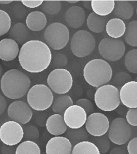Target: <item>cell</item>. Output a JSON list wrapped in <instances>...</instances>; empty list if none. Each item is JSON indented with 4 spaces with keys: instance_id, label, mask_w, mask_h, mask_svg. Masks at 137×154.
<instances>
[{
    "instance_id": "obj_6",
    "label": "cell",
    "mask_w": 137,
    "mask_h": 154,
    "mask_svg": "<svg viewBox=\"0 0 137 154\" xmlns=\"http://www.w3.org/2000/svg\"><path fill=\"white\" fill-rule=\"evenodd\" d=\"M44 37L46 44L49 48L55 50H61L69 42V29L62 23H53L45 30Z\"/></svg>"
},
{
    "instance_id": "obj_2",
    "label": "cell",
    "mask_w": 137,
    "mask_h": 154,
    "mask_svg": "<svg viewBox=\"0 0 137 154\" xmlns=\"http://www.w3.org/2000/svg\"><path fill=\"white\" fill-rule=\"evenodd\" d=\"M31 85L30 79L20 70L12 69L2 76L1 88L3 94L11 100H18L27 94Z\"/></svg>"
},
{
    "instance_id": "obj_21",
    "label": "cell",
    "mask_w": 137,
    "mask_h": 154,
    "mask_svg": "<svg viewBox=\"0 0 137 154\" xmlns=\"http://www.w3.org/2000/svg\"><path fill=\"white\" fill-rule=\"evenodd\" d=\"M126 26L123 20L117 18H112L106 23L105 31L110 38L118 39L126 32Z\"/></svg>"
},
{
    "instance_id": "obj_15",
    "label": "cell",
    "mask_w": 137,
    "mask_h": 154,
    "mask_svg": "<svg viewBox=\"0 0 137 154\" xmlns=\"http://www.w3.org/2000/svg\"><path fill=\"white\" fill-rule=\"evenodd\" d=\"M73 145L69 138L63 136L50 138L45 146L46 154H71Z\"/></svg>"
},
{
    "instance_id": "obj_25",
    "label": "cell",
    "mask_w": 137,
    "mask_h": 154,
    "mask_svg": "<svg viewBox=\"0 0 137 154\" xmlns=\"http://www.w3.org/2000/svg\"><path fill=\"white\" fill-rule=\"evenodd\" d=\"M86 24L89 29L94 33H101L105 29L106 18L97 15L93 12L89 14L86 19Z\"/></svg>"
},
{
    "instance_id": "obj_13",
    "label": "cell",
    "mask_w": 137,
    "mask_h": 154,
    "mask_svg": "<svg viewBox=\"0 0 137 154\" xmlns=\"http://www.w3.org/2000/svg\"><path fill=\"white\" fill-rule=\"evenodd\" d=\"M8 114L13 121L26 125L32 120L33 113L28 103L20 100L12 102L8 109Z\"/></svg>"
},
{
    "instance_id": "obj_24",
    "label": "cell",
    "mask_w": 137,
    "mask_h": 154,
    "mask_svg": "<svg viewBox=\"0 0 137 154\" xmlns=\"http://www.w3.org/2000/svg\"><path fill=\"white\" fill-rule=\"evenodd\" d=\"M9 35L18 44H23L26 43L29 36L27 28L22 23H17L11 28Z\"/></svg>"
},
{
    "instance_id": "obj_28",
    "label": "cell",
    "mask_w": 137,
    "mask_h": 154,
    "mask_svg": "<svg viewBox=\"0 0 137 154\" xmlns=\"http://www.w3.org/2000/svg\"><path fill=\"white\" fill-rule=\"evenodd\" d=\"M15 154H41L40 147L33 141L26 140L18 146Z\"/></svg>"
},
{
    "instance_id": "obj_9",
    "label": "cell",
    "mask_w": 137,
    "mask_h": 154,
    "mask_svg": "<svg viewBox=\"0 0 137 154\" xmlns=\"http://www.w3.org/2000/svg\"><path fill=\"white\" fill-rule=\"evenodd\" d=\"M108 137L116 145L121 146L128 143L132 137V131L124 118L117 117L112 120L108 130Z\"/></svg>"
},
{
    "instance_id": "obj_19",
    "label": "cell",
    "mask_w": 137,
    "mask_h": 154,
    "mask_svg": "<svg viewBox=\"0 0 137 154\" xmlns=\"http://www.w3.org/2000/svg\"><path fill=\"white\" fill-rule=\"evenodd\" d=\"M65 20L68 26L78 29L83 25L86 14L83 8L78 6H73L67 10L65 13Z\"/></svg>"
},
{
    "instance_id": "obj_31",
    "label": "cell",
    "mask_w": 137,
    "mask_h": 154,
    "mask_svg": "<svg viewBox=\"0 0 137 154\" xmlns=\"http://www.w3.org/2000/svg\"><path fill=\"white\" fill-rule=\"evenodd\" d=\"M41 6L43 11L50 15L57 14L62 8L61 2L58 1H44Z\"/></svg>"
},
{
    "instance_id": "obj_41",
    "label": "cell",
    "mask_w": 137,
    "mask_h": 154,
    "mask_svg": "<svg viewBox=\"0 0 137 154\" xmlns=\"http://www.w3.org/2000/svg\"><path fill=\"white\" fill-rule=\"evenodd\" d=\"M7 107L6 100L4 96L0 94V116L5 111Z\"/></svg>"
},
{
    "instance_id": "obj_43",
    "label": "cell",
    "mask_w": 137,
    "mask_h": 154,
    "mask_svg": "<svg viewBox=\"0 0 137 154\" xmlns=\"http://www.w3.org/2000/svg\"><path fill=\"white\" fill-rule=\"evenodd\" d=\"M13 2L12 1H0V4L8 5Z\"/></svg>"
},
{
    "instance_id": "obj_16",
    "label": "cell",
    "mask_w": 137,
    "mask_h": 154,
    "mask_svg": "<svg viewBox=\"0 0 137 154\" xmlns=\"http://www.w3.org/2000/svg\"><path fill=\"white\" fill-rule=\"evenodd\" d=\"M119 97L125 106L137 108V82L132 80L124 84L119 91Z\"/></svg>"
},
{
    "instance_id": "obj_34",
    "label": "cell",
    "mask_w": 137,
    "mask_h": 154,
    "mask_svg": "<svg viewBox=\"0 0 137 154\" xmlns=\"http://www.w3.org/2000/svg\"><path fill=\"white\" fill-rule=\"evenodd\" d=\"M76 104L82 107L86 112L87 115L94 112L95 107L93 103L88 99L82 98L76 101Z\"/></svg>"
},
{
    "instance_id": "obj_17",
    "label": "cell",
    "mask_w": 137,
    "mask_h": 154,
    "mask_svg": "<svg viewBox=\"0 0 137 154\" xmlns=\"http://www.w3.org/2000/svg\"><path fill=\"white\" fill-rule=\"evenodd\" d=\"M19 44L11 38H5L0 41V59L10 61L16 59L20 52Z\"/></svg>"
},
{
    "instance_id": "obj_40",
    "label": "cell",
    "mask_w": 137,
    "mask_h": 154,
    "mask_svg": "<svg viewBox=\"0 0 137 154\" xmlns=\"http://www.w3.org/2000/svg\"><path fill=\"white\" fill-rule=\"evenodd\" d=\"M16 149L14 146L4 145L2 147V154H15Z\"/></svg>"
},
{
    "instance_id": "obj_5",
    "label": "cell",
    "mask_w": 137,
    "mask_h": 154,
    "mask_svg": "<svg viewBox=\"0 0 137 154\" xmlns=\"http://www.w3.org/2000/svg\"><path fill=\"white\" fill-rule=\"evenodd\" d=\"M97 108L103 111L111 112L117 109L121 103L119 90L115 85L105 84L97 88L94 94Z\"/></svg>"
},
{
    "instance_id": "obj_38",
    "label": "cell",
    "mask_w": 137,
    "mask_h": 154,
    "mask_svg": "<svg viewBox=\"0 0 137 154\" xmlns=\"http://www.w3.org/2000/svg\"><path fill=\"white\" fill-rule=\"evenodd\" d=\"M127 151L128 154H137V137L130 140L127 145Z\"/></svg>"
},
{
    "instance_id": "obj_23",
    "label": "cell",
    "mask_w": 137,
    "mask_h": 154,
    "mask_svg": "<svg viewBox=\"0 0 137 154\" xmlns=\"http://www.w3.org/2000/svg\"><path fill=\"white\" fill-rule=\"evenodd\" d=\"M115 5L114 1H91V8L93 13L101 17L110 14L114 11Z\"/></svg>"
},
{
    "instance_id": "obj_8",
    "label": "cell",
    "mask_w": 137,
    "mask_h": 154,
    "mask_svg": "<svg viewBox=\"0 0 137 154\" xmlns=\"http://www.w3.org/2000/svg\"><path fill=\"white\" fill-rule=\"evenodd\" d=\"M48 87L58 94H66L73 87V79L71 73L64 68H56L50 72L47 80Z\"/></svg>"
},
{
    "instance_id": "obj_7",
    "label": "cell",
    "mask_w": 137,
    "mask_h": 154,
    "mask_svg": "<svg viewBox=\"0 0 137 154\" xmlns=\"http://www.w3.org/2000/svg\"><path fill=\"white\" fill-rule=\"evenodd\" d=\"M95 38L86 30L76 31L71 41L70 48L73 54L76 57L83 58L89 56L95 48Z\"/></svg>"
},
{
    "instance_id": "obj_42",
    "label": "cell",
    "mask_w": 137,
    "mask_h": 154,
    "mask_svg": "<svg viewBox=\"0 0 137 154\" xmlns=\"http://www.w3.org/2000/svg\"><path fill=\"white\" fill-rule=\"evenodd\" d=\"M83 5L84 7L87 8V9H91V1H84Z\"/></svg>"
},
{
    "instance_id": "obj_36",
    "label": "cell",
    "mask_w": 137,
    "mask_h": 154,
    "mask_svg": "<svg viewBox=\"0 0 137 154\" xmlns=\"http://www.w3.org/2000/svg\"><path fill=\"white\" fill-rule=\"evenodd\" d=\"M126 120L131 126H137V108H129L126 115Z\"/></svg>"
},
{
    "instance_id": "obj_35",
    "label": "cell",
    "mask_w": 137,
    "mask_h": 154,
    "mask_svg": "<svg viewBox=\"0 0 137 154\" xmlns=\"http://www.w3.org/2000/svg\"><path fill=\"white\" fill-rule=\"evenodd\" d=\"M132 80V77L129 73L125 72H120L114 77V84L118 86H122L124 84Z\"/></svg>"
},
{
    "instance_id": "obj_30",
    "label": "cell",
    "mask_w": 137,
    "mask_h": 154,
    "mask_svg": "<svg viewBox=\"0 0 137 154\" xmlns=\"http://www.w3.org/2000/svg\"><path fill=\"white\" fill-rule=\"evenodd\" d=\"M124 63L126 68L130 72L134 74L137 73V49H133L126 54Z\"/></svg>"
},
{
    "instance_id": "obj_39",
    "label": "cell",
    "mask_w": 137,
    "mask_h": 154,
    "mask_svg": "<svg viewBox=\"0 0 137 154\" xmlns=\"http://www.w3.org/2000/svg\"><path fill=\"white\" fill-rule=\"evenodd\" d=\"M43 1H22V4L30 8H36L41 6Z\"/></svg>"
},
{
    "instance_id": "obj_18",
    "label": "cell",
    "mask_w": 137,
    "mask_h": 154,
    "mask_svg": "<svg viewBox=\"0 0 137 154\" xmlns=\"http://www.w3.org/2000/svg\"><path fill=\"white\" fill-rule=\"evenodd\" d=\"M45 127L48 132L54 137L62 136L67 132L68 128L63 115L58 114H53L48 118Z\"/></svg>"
},
{
    "instance_id": "obj_12",
    "label": "cell",
    "mask_w": 137,
    "mask_h": 154,
    "mask_svg": "<svg viewBox=\"0 0 137 154\" xmlns=\"http://www.w3.org/2000/svg\"><path fill=\"white\" fill-rule=\"evenodd\" d=\"M110 124L106 116L103 113L94 112L87 116L85 129L92 137H101L108 132Z\"/></svg>"
},
{
    "instance_id": "obj_22",
    "label": "cell",
    "mask_w": 137,
    "mask_h": 154,
    "mask_svg": "<svg viewBox=\"0 0 137 154\" xmlns=\"http://www.w3.org/2000/svg\"><path fill=\"white\" fill-rule=\"evenodd\" d=\"M114 15L121 20H128L133 16L134 9L129 1H115L114 11Z\"/></svg>"
},
{
    "instance_id": "obj_20",
    "label": "cell",
    "mask_w": 137,
    "mask_h": 154,
    "mask_svg": "<svg viewBox=\"0 0 137 154\" xmlns=\"http://www.w3.org/2000/svg\"><path fill=\"white\" fill-rule=\"evenodd\" d=\"M47 23V19L45 14L40 11L31 12L26 17V26L32 31H42L46 26Z\"/></svg>"
},
{
    "instance_id": "obj_37",
    "label": "cell",
    "mask_w": 137,
    "mask_h": 154,
    "mask_svg": "<svg viewBox=\"0 0 137 154\" xmlns=\"http://www.w3.org/2000/svg\"><path fill=\"white\" fill-rule=\"evenodd\" d=\"M53 63L56 67H62L67 66L68 59L64 54L61 53H56L54 56Z\"/></svg>"
},
{
    "instance_id": "obj_29",
    "label": "cell",
    "mask_w": 137,
    "mask_h": 154,
    "mask_svg": "<svg viewBox=\"0 0 137 154\" xmlns=\"http://www.w3.org/2000/svg\"><path fill=\"white\" fill-rule=\"evenodd\" d=\"M125 41L127 44L133 47L137 46V21L132 20L126 26L125 33Z\"/></svg>"
},
{
    "instance_id": "obj_33",
    "label": "cell",
    "mask_w": 137,
    "mask_h": 154,
    "mask_svg": "<svg viewBox=\"0 0 137 154\" xmlns=\"http://www.w3.org/2000/svg\"><path fill=\"white\" fill-rule=\"evenodd\" d=\"M23 138L26 140H36L39 137V131L38 128L34 125H26L23 128Z\"/></svg>"
},
{
    "instance_id": "obj_1",
    "label": "cell",
    "mask_w": 137,
    "mask_h": 154,
    "mask_svg": "<svg viewBox=\"0 0 137 154\" xmlns=\"http://www.w3.org/2000/svg\"><path fill=\"white\" fill-rule=\"evenodd\" d=\"M20 66L31 73H39L48 67L52 60V54L46 43L32 40L22 45L19 52Z\"/></svg>"
},
{
    "instance_id": "obj_27",
    "label": "cell",
    "mask_w": 137,
    "mask_h": 154,
    "mask_svg": "<svg viewBox=\"0 0 137 154\" xmlns=\"http://www.w3.org/2000/svg\"><path fill=\"white\" fill-rule=\"evenodd\" d=\"M71 154H101L95 143L88 141H82L74 145Z\"/></svg>"
},
{
    "instance_id": "obj_4",
    "label": "cell",
    "mask_w": 137,
    "mask_h": 154,
    "mask_svg": "<svg viewBox=\"0 0 137 154\" xmlns=\"http://www.w3.org/2000/svg\"><path fill=\"white\" fill-rule=\"evenodd\" d=\"M27 94L28 104L33 110L44 111L52 105L53 94L48 86L45 84H36L30 88Z\"/></svg>"
},
{
    "instance_id": "obj_44",
    "label": "cell",
    "mask_w": 137,
    "mask_h": 154,
    "mask_svg": "<svg viewBox=\"0 0 137 154\" xmlns=\"http://www.w3.org/2000/svg\"><path fill=\"white\" fill-rule=\"evenodd\" d=\"M79 2V1H67V2L70 4H75L77 3V2Z\"/></svg>"
},
{
    "instance_id": "obj_45",
    "label": "cell",
    "mask_w": 137,
    "mask_h": 154,
    "mask_svg": "<svg viewBox=\"0 0 137 154\" xmlns=\"http://www.w3.org/2000/svg\"><path fill=\"white\" fill-rule=\"evenodd\" d=\"M2 72H3V69H2V66H1V64H0V77L2 75Z\"/></svg>"
},
{
    "instance_id": "obj_11",
    "label": "cell",
    "mask_w": 137,
    "mask_h": 154,
    "mask_svg": "<svg viewBox=\"0 0 137 154\" xmlns=\"http://www.w3.org/2000/svg\"><path fill=\"white\" fill-rule=\"evenodd\" d=\"M22 125L13 120L6 122L0 126V140L5 145L14 146L23 138Z\"/></svg>"
},
{
    "instance_id": "obj_10",
    "label": "cell",
    "mask_w": 137,
    "mask_h": 154,
    "mask_svg": "<svg viewBox=\"0 0 137 154\" xmlns=\"http://www.w3.org/2000/svg\"><path fill=\"white\" fill-rule=\"evenodd\" d=\"M98 50L101 56L106 60L116 61L124 55L126 46L120 39L105 37L100 42Z\"/></svg>"
},
{
    "instance_id": "obj_32",
    "label": "cell",
    "mask_w": 137,
    "mask_h": 154,
    "mask_svg": "<svg viewBox=\"0 0 137 154\" xmlns=\"http://www.w3.org/2000/svg\"><path fill=\"white\" fill-rule=\"evenodd\" d=\"M11 26V18L9 14L5 11L0 9V36L9 32Z\"/></svg>"
},
{
    "instance_id": "obj_26",
    "label": "cell",
    "mask_w": 137,
    "mask_h": 154,
    "mask_svg": "<svg viewBox=\"0 0 137 154\" xmlns=\"http://www.w3.org/2000/svg\"><path fill=\"white\" fill-rule=\"evenodd\" d=\"M73 104V99L68 95H61L54 100L52 105V111L54 114L63 115L65 111Z\"/></svg>"
},
{
    "instance_id": "obj_14",
    "label": "cell",
    "mask_w": 137,
    "mask_h": 154,
    "mask_svg": "<svg viewBox=\"0 0 137 154\" xmlns=\"http://www.w3.org/2000/svg\"><path fill=\"white\" fill-rule=\"evenodd\" d=\"M88 115L82 107L76 104L72 105L64 112V120L67 127L72 130L81 128L85 125Z\"/></svg>"
},
{
    "instance_id": "obj_3",
    "label": "cell",
    "mask_w": 137,
    "mask_h": 154,
    "mask_svg": "<svg viewBox=\"0 0 137 154\" xmlns=\"http://www.w3.org/2000/svg\"><path fill=\"white\" fill-rule=\"evenodd\" d=\"M83 75L89 85L98 88L110 81L113 76V70L105 60L95 59L90 60L85 65Z\"/></svg>"
}]
</instances>
